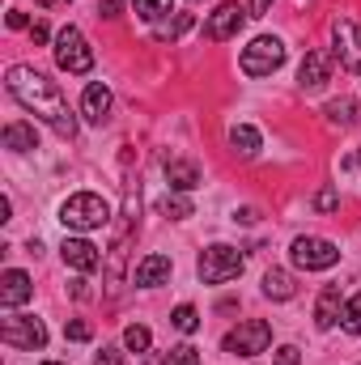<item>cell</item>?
<instances>
[{
    "mask_svg": "<svg viewBox=\"0 0 361 365\" xmlns=\"http://www.w3.org/2000/svg\"><path fill=\"white\" fill-rule=\"evenodd\" d=\"M4 90L13 93L30 115H39L56 136H64V140L77 136V115L68 110V98L60 93L56 81H47V77L34 73L30 64H13V68L4 73Z\"/></svg>",
    "mask_w": 361,
    "mask_h": 365,
    "instance_id": "cell-1",
    "label": "cell"
},
{
    "mask_svg": "<svg viewBox=\"0 0 361 365\" xmlns=\"http://www.w3.org/2000/svg\"><path fill=\"white\" fill-rule=\"evenodd\" d=\"M60 221H64L68 230H77V234H90V230H102V225L111 221V208H106L102 195L77 191V195H68V200L60 204Z\"/></svg>",
    "mask_w": 361,
    "mask_h": 365,
    "instance_id": "cell-2",
    "label": "cell"
},
{
    "mask_svg": "<svg viewBox=\"0 0 361 365\" xmlns=\"http://www.w3.org/2000/svg\"><path fill=\"white\" fill-rule=\"evenodd\" d=\"M56 64H60V73H68V77H86L93 68V51H90L86 34H81L77 26H64V30L56 34Z\"/></svg>",
    "mask_w": 361,
    "mask_h": 365,
    "instance_id": "cell-3",
    "label": "cell"
},
{
    "mask_svg": "<svg viewBox=\"0 0 361 365\" xmlns=\"http://www.w3.org/2000/svg\"><path fill=\"white\" fill-rule=\"evenodd\" d=\"M243 251L238 247H225V242H217V247H208L204 255H200V264H195V272L204 284H225V280H234V276L243 272Z\"/></svg>",
    "mask_w": 361,
    "mask_h": 365,
    "instance_id": "cell-4",
    "label": "cell"
},
{
    "mask_svg": "<svg viewBox=\"0 0 361 365\" xmlns=\"http://www.w3.org/2000/svg\"><path fill=\"white\" fill-rule=\"evenodd\" d=\"M243 73L247 77H272L280 64H285V43L280 38H272V34H260V38H251L247 47H243Z\"/></svg>",
    "mask_w": 361,
    "mask_h": 365,
    "instance_id": "cell-5",
    "label": "cell"
},
{
    "mask_svg": "<svg viewBox=\"0 0 361 365\" xmlns=\"http://www.w3.org/2000/svg\"><path fill=\"white\" fill-rule=\"evenodd\" d=\"M221 344H225V353H234V357H260V353H268V344H272V323L247 319V323H238Z\"/></svg>",
    "mask_w": 361,
    "mask_h": 365,
    "instance_id": "cell-6",
    "label": "cell"
},
{
    "mask_svg": "<svg viewBox=\"0 0 361 365\" xmlns=\"http://www.w3.org/2000/svg\"><path fill=\"white\" fill-rule=\"evenodd\" d=\"M289 259H293V268H302V272H327V268L340 259V247L327 242V238H293Z\"/></svg>",
    "mask_w": 361,
    "mask_h": 365,
    "instance_id": "cell-7",
    "label": "cell"
},
{
    "mask_svg": "<svg viewBox=\"0 0 361 365\" xmlns=\"http://www.w3.org/2000/svg\"><path fill=\"white\" fill-rule=\"evenodd\" d=\"M0 340H4L9 349L39 353V349H47V327H43L39 319H30V314H13V319H4V327H0Z\"/></svg>",
    "mask_w": 361,
    "mask_h": 365,
    "instance_id": "cell-8",
    "label": "cell"
},
{
    "mask_svg": "<svg viewBox=\"0 0 361 365\" xmlns=\"http://www.w3.org/2000/svg\"><path fill=\"white\" fill-rule=\"evenodd\" d=\"M332 43H336V60H340L349 73L361 77V26L353 17H336V21H332Z\"/></svg>",
    "mask_w": 361,
    "mask_h": 365,
    "instance_id": "cell-9",
    "label": "cell"
},
{
    "mask_svg": "<svg viewBox=\"0 0 361 365\" xmlns=\"http://www.w3.org/2000/svg\"><path fill=\"white\" fill-rule=\"evenodd\" d=\"M251 13L243 9V4H221L217 13H208V21H204V38H213V43H225V38H234L238 30H243V21H247Z\"/></svg>",
    "mask_w": 361,
    "mask_h": 365,
    "instance_id": "cell-10",
    "label": "cell"
},
{
    "mask_svg": "<svg viewBox=\"0 0 361 365\" xmlns=\"http://www.w3.org/2000/svg\"><path fill=\"white\" fill-rule=\"evenodd\" d=\"M327 77H332V60H327L323 51H306V60H302V68H298V86H302V93L323 90Z\"/></svg>",
    "mask_w": 361,
    "mask_h": 365,
    "instance_id": "cell-11",
    "label": "cell"
},
{
    "mask_svg": "<svg viewBox=\"0 0 361 365\" xmlns=\"http://www.w3.org/2000/svg\"><path fill=\"white\" fill-rule=\"evenodd\" d=\"M60 255H64V264H68V268H77V272H93V268L102 264V251L93 247L90 238H64Z\"/></svg>",
    "mask_w": 361,
    "mask_h": 365,
    "instance_id": "cell-12",
    "label": "cell"
},
{
    "mask_svg": "<svg viewBox=\"0 0 361 365\" xmlns=\"http://www.w3.org/2000/svg\"><path fill=\"white\" fill-rule=\"evenodd\" d=\"M171 272H175L171 255H145V259L136 264L132 280H136L141 289H158V284H166V280H171Z\"/></svg>",
    "mask_w": 361,
    "mask_h": 365,
    "instance_id": "cell-13",
    "label": "cell"
},
{
    "mask_svg": "<svg viewBox=\"0 0 361 365\" xmlns=\"http://www.w3.org/2000/svg\"><path fill=\"white\" fill-rule=\"evenodd\" d=\"M30 293H34V284H30V276L21 272V268H9V272L0 276V306H26L30 302Z\"/></svg>",
    "mask_w": 361,
    "mask_h": 365,
    "instance_id": "cell-14",
    "label": "cell"
},
{
    "mask_svg": "<svg viewBox=\"0 0 361 365\" xmlns=\"http://www.w3.org/2000/svg\"><path fill=\"white\" fill-rule=\"evenodd\" d=\"M340 314H345V297H340V289H336V284H327V289L319 293V302H315V323L327 331V327H336V323H340Z\"/></svg>",
    "mask_w": 361,
    "mask_h": 365,
    "instance_id": "cell-15",
    "label": "cell"
},
{
    "mask_svg": "<svg viewBox=\"0 0 361 365\" xmlns=\"http://www.w3.org/2000/svg\"><path fill=\"white\" fill-rule=\"evenodd\" d=\"M81 115H86L90 123H106V115H111V90H106L102 81L86 86V98H81Z\"/></svg>",
    "mask_w": 361,
    "mask_h": 365,
    "instance_id": "cell-16",
    "label": "cell"
},
{
    "mask_svg": "<svg viewBox=\"0 0 361 365\" xmlns=\"http://www.w3.org/2000/svg\"><path fill=\"white\" fill-rule=\"evenodd\" d=\"M191 26H195V17H191V13H175V17H162V21L153 26V38H158V43H175V38H183V34H187Z\"/></svg>",
    "mask_w": 361,
    "mask_h": 365,
    "instance_id": "cell-17",
    "label": "cell"
},
{
    "mask_svg": "<svg viewBox=\"0 0 361 365\" xmlns=\"http://www.w3.org/2000/svg\"><path fill=\"white\" fill-rule=\"evenodd\" d=\"M4 149H13V153H30V149H39L34 128H30V123H9V128H4Z\"/></svg>",
    "mask_w": 361,
    "mask_h": 365,
    "instance_id": "cell-18",
    "label": "cell"
},
{
    "mask_svg": "<svg viewBox=\"0 0 361 365\" xmlns=\"http://www.w3.org/2000/svg\"><path fill=\"white\" fill-rule=\"evenodd\" d=\"M230 145H234V153L255 158V153H260V132H255L251 123H234V128H230Z\"/></svg>",
    "mask_w": 361,
    "mask_h": 365,
    "instance_id": "cell-19",
    "label": "cell"
},
{
    "mask_svg": "<svg viewBox=\"0 0 361 365\" xmlns=\"http://www.w3.org/2000/svg\"><path fill=\"white\" fill-rule=\"evenodd\" d=\"M264 297H272V302H289V297H293V276L280 272V268H268V272H264Z\"/></svg>",
    "mask_w": 361,
    "mask_h": 365,
    "instance_id": "cell-20",
    "label": "cell"
},
{
    "mask_svg": "<svg viewBox=\"0 0 361 365\" xmlns=\"http://www.w3.org/2000/svg\"><path fill=\"white\" fill-rule=\"evenodd\" d=\"M166 182L175 191H191V187H200V170L191 162H166Z\"/></svg>",
    "mask_w": 361,
    "mask_h": 365,
    "instance_id": "cell-21",
    "label": "cell"
},
{
    "mask_svg": "<svg viewBox=\"0 0 361 365\" xmlns=\"http://www.w3.org/2000/svg\"><path fill=\"white\" fill-rule=\"evenodd\" d=\"M332 123H340V128H353L357 123V102L353 98H340V102H327V110H323Z\"/></svg>",
    "mask_w": 361,
    "mask_h": 365,
    "instance_id": "cell-22",
    "label": "cell"
},
{
    "mask_svg": "<svg viewBox=\"0 0 361 365\" xmlns=\"http://www.w3.org/2000/svg\"><path fill=\"white\" fill-rule=\"evenodd\" d=\"M132 4H136V17H145V21H153V26H158L162 17H171V13H175V4H171V0H132Z\"/></svg>",
    "mask_w": 361,
    "mask_h": 365,
    "instance_id": "cell-23",
    "label": "cell"
},
{
    "mask_svg": "<svg viewBox=\"0 0 361 365\" xmlns=\"http://www.w3.org/2000/svg\"><path fill=\"white\" fill-rule=\"evenodd\" d=\"M153 344V336H149V327H141V323H132L128 331H123V349L128 353H145Z\"/></svg>",
    "mask_w": 361,
    "mask_h": 365,
    "instance_id": "cell-24",
    "label": "cell"
},
{
    "mask_svg": "<svg viewBox=\"0 0 361 365\" xmlns=\"http://www.w3.org/2000/svg\"><path fill=\"white\" fill-rule=\"evenodd\" d=\"M340 327H345L349 336H361V293H357V297H349V302H345V314H340Z\"/></svg>",
    "mask_w": 361,
    "mask_h": 365,
    "instance_id": "cell-25",
    "label": "cell"
},
{
    "mask_svg": "<svg viewBox=\"0 0 361 365\" xmlns=\"http://www.w3.org/2000/svg\"><path fill=\"white\" fill-rule=\"evenodd\" d=\"M171 323H175V327H179L183 336H191V331H195V327H200V310H195V306H179V310H175V314H171Z\"/></svg>",
    "mask_w": 361,
    "mask_h": 365,
    "instance_id": "cell-26",
    "label": "cell"
},
{
    "mask_svg": "<svg viewBox=\"0 0 361 365\" xmlns=\"http://www.w3.org/2000/svg\"><path fill=\"white\" fill-rule=\"evenodd\" d=\"M162 212H166L171 221H183V217H191V204H187L183 195H166V200H162Z\"/></svg>",
    "mask_w": 361,
    "mask_h": 365,
    "instance_id": "cell-27",
    "label": "cell"
},
{
    "mask_svg": "<svg viewBox=\"0 0 361 365\" xmlns=\"http://www.w3.org/2000/svg\"><path fill=\"white\" fill-rule=\"evenodd\" d=\"M162 365H200V353L191 349V344H179V349H171L166 353V361Z\"/></svg>",
    "mask_w": 361,
    "mask_h": 365,
    "instance_id": "cell-28",
    "label": "cell"
},
{
    "mask_svg": "<svg viewBox=\"0 0 361 365\" xmlns=\"http://www.w3.org/2000/svg\"><path fill=\"white\" fill-rule=\"evenodd\" d=\"M336 204H340V191H336V187H323V191L315 195V208H319V212H332Z\"/></svg>",
    "mask_w": 361,
    "mask_h": 365,
    "instance_id": "cell-29",
    "label": "cell"
},
{
    "mask_svg": "<svg viewBox=\"0 0 361 365\" xmlns=\"http://www.w3.org/2000/svg\"><path fill=\"white\" fill-rule=\"evenodd\" d=\"M64 336H68V340H77V344H86V340L93 336V327H90V323H81V319H77V323H68V327H64Z\"/></svg>",
    "mask_w": 361,
    "mask_h": 365,
    "instance_id": "cell-30",
    "label": "cell"
},
{
    "mask_svg": "<svg viewBox=\"0 0 361 365\" xmlns=\"http://www.w3.org/2000/svg\"><path fill=\"white\" fill-rule=\"evenodd\" d=\"M276 361H280V365H302V357H298V349H293V344H285V349H276Z\"/></svg>",
    "mask_w": 361,
    "mask_h": 365,
    "instance_id": "cell-31",
    "label": "cell"
},
{
    "mask_svg": "<svg viewBox=\"0 0 361 365\" xmlns=\"http://www.w3.org/2000/svg\"><path fill=\"white\" fill-rule=\"evenodd\" d=\"M119 361H123V353H119V349H102V353L93 357V365H119Z\"/></svg>",
    "mask_w": 361,
    "mask_h": 365,
    "instance_id": "cell-32",
    "label": "cell"
},
{
    "mask_svg": "<svg viewBox=\"0 0 361 365\" xmlns=\"http://www.w3.org/2000/svg\"><path fill=\"white\" fill-rule=\"evenodd\" d=\"M30 38H34V43H47V38H51V30H47L43 21H34V26H30Z\"/></svg>",
    "mask_w": 361,
    "mask_h": 365,
    "instance_id": "cell-33",
    "label": "cell"
},
{
    "mask_svg": "<svg viewBox=\"0 0 361 365\" xmlns=\"http://www.w3.org/2000/svg\"><path fill=\"white\" fill-rule=\"evenodd\" d=\"M98 9H102V17H115L123 9V0H98Z\"/></svg>",
    "mask_w": 361,
    "mask_h": 365,
    "instance_id": "cell-34",
    "label": "cell"
},
{
    "mask_svg": "<svg viewBox=\"0 0 361 365\" xmlns=\"http://www.w3.org/2000/svg\"><path fill=\"white\" fill-rule=\"evenodd\" d=\"M21 26H30V21H26V13L13 9V13H9V30H21Z\"/></svg>",
    "mask_w": 361,
    "mask_h": 365,
    "instance_id": "cell-35",
    "label": "cell"
},
{
    "mask_svg": "<svg viewBox=\"0 0 361 365\" xmlns=\"http://www.w3.org/2000/svg\"><path fill=\"white\" fill-rule=\"evenodd\" d=\"M272 9V0H251V17H264Z\"/></svg>",
    "mask_w": 361,
    "mask_h": 365,
    "instance_id": "cell-36",
    "label": "cell"
},
{
    "mask_svg": "<svg viewBox=\"0 0 361 365\" xmlns=\"http://www.w3.org/2000/svg\"><path fill=\"white\" fill-rule=\"evenodd\" d=\"M361 166V153H353V158H345V162H340V170H357Z\"/></svg>",
    "mask_w": 361,
    "mask_h": 365,
    "instance_id": "cell-37",
    "label": "cell"
},
{
    "mask_svg": "<svg viewBox=\"0 0 361 365\" xmlns=\"http://www.w3.org/2000/svg\"><path fill=\"white\" fill-rule=\"evenodd\" d=\"M39 4H60V0H39Z\"/></svg>",
    "mask_w": 361,
    "mask_h": 365,
    "instance_id": "cell-38",
    "label": "cell"
},
{
    "mask_svg": "<svg viewBox=\"0 0 361 365\" xmlns=\"http://www.w3.org/2000/svg\"><path fill=\"white\" fill-rule=\"evenodd\" d=\"M43 365H64V361H43Z\"/></svg>",
    "mask_w": 361,
    "mask_h": 365,
    "instance_id": "cell-39",
    "label": "cell"
}]
</instances>
